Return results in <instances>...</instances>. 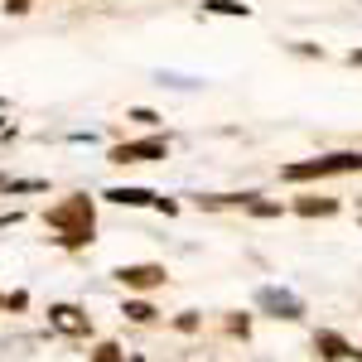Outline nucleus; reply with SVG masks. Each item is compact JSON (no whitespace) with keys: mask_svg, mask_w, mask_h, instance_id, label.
Returning <instances> with one entry per match:
<instances>
[{"mask_svg":"<svg viewBox=\"0 0 362 362\" xmlns=\"http://www.w3.org/2000/svg\"><path fill=\"white\" fill-rule=\"evenodd\" d=\"M49 223L58 227V237L68 242V247H78L87 232H92V208H87V198H73V203H63L49 213Z\"/></svg>","mask_w":362,"mask_h":362,"instance_id":"nucleus-1","label":"nucleus"},{"mask_svg":"<svg viewBox=\"0 0 362 362\" xmlns=\"http://www.w3.org/2000/svg\"><path fill=\"white\" fill-rule=\"evenodd\" d=\"M334 169H362V155H329V160H314V165H295L285 169V179H314V174H334Z\"/></svg>","mask_w":362,"mask_h":362,"instance_id":"nucleus-2","label":"nucleus"},{"mask_svg":"<svg viewBox=\"0 0 362 362\" xmlns=\"http://www.w3.org/2000/svg\"><path fill=\"white\" fill-rule=\"evenodd\" d=\"M116 165H140V160H165V140H140V145H116Z\"/></svg>","mask_w":362,"mask_h":362,"instance_id":"nucleus-3","label":"nucleus"},{"mask_svg":"<svg viewBox=\"0 0 362 362\" xmlns=\"http://www.w3.org/2000/svg\"><path fill=\"white\" fill-rule=\"evenodd\" d=\"M261 305L276 309V319H300V300L285 295V290H261Z\"/></svg>","mask_w":362,"mask_h":362,"instance_id":"nucleus-4","label":"nucleus"},{"mask_svg":"<svg viewBox=\"0 0 362 362\" xmlns=\"http://www.w3.org/2000/svg\"><path fill=\"white\" fill-rule=\"evenodd\" d=\"M116 276L126 280V285H136V290H150V285L165 280V271H160V266H121Z\"/></svg>","mask_w":362,"mask_h":362,"instance_id":"nucleus-5","label":"nucleus"},{"mask_svg":"<svg viewBox=\"0 0 362 362\" xmlns=\"http://www.w3.org/2000/svg\"><path fill=\"white\" fill-rule=\"evenodd\" d=\"M54 324L63 329V334H83V329H87V319H78V309H68V305L54 309Z\"/></svg>","mask_w":362,"mask_h":362,"instance_id":"nucleus-6","label":"nucleus"},{"mask_svg":"<svg viewBox=\"0 0 362 362\" xmlns=\"http://www.w3.org/2000/svg\"><path fill=\"white\" fill-rule=\"evenodd\" d=\"M107 198H116V203H131V208H140V203H155V194H150V189H112Z\"/></svg>","mask_w":362,"mask_h":362,"instance_id":"nucleus-7","label":"nucleus"},{"mask_svg":"<svg viewBox=\"0 0 362 362\" xmlns=\"http://www.w3.org/2000/svg\"><path fill=\"white\" fill-rule=\"evenodd\" d=\"M208 10H218V15H247V5H237V0H208Z\"/></svg>","mask_w":362,"mask_h":362,"instance_id":"nucleus-8","label":"nucleus"},{"mask_svg":"<svg viewBox=\"0 0 362 362\" xmlns=\"http://www.w3.org/2000/svg\"><path fill=\"white\" fill-rule=\"evenodd\" d=\"M126 314H131L136 324H150V319H155V309H150V305H131V309H126Z\"/></svg>","mask_w":362,"mask_h":362,"instance_id":"nucleus-9","label":"nucleus"},{"mask_svg":"<svg viewBox=\"0 0 362 362\" xmlns=\"http://www.w3.org/2000/svg\"><path fill=\"white\" fill-rule=\"evenodd\" d=\"M10 10H15V15H20V10H29V0H10Z\"/></svg>","mask_w":362,"mask_h":362,"instance_id":"nucleus-10","label":"nucleus"},{"mask_svg":"<svg viewBox=\"0 0 362 362\" xmlns=\"http://www.w3.org/2000/svg\"><path fill=\"white\" fill-rule=\"evenodd\" d=\"M353 63H362V54H353Z\"/></svg>","mask_w":362,"mask_h":362,"instance_id":"nucleus-11","label":"nucleus"}]
</instances>
